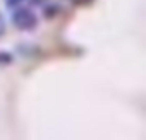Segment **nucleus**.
<instances>
[{
  "instance_id": "nucleus-4",
  "label": "nucleus",
  "mask_w": 146,
  "mask_h": 140,
  "mask_svg": "<svg viewBox=\"0 0 146 140\" xmlns=\"http://www.w3.org/2000/svg\"><path fill=\"white\" fill-rule=\"evenodd\" d=\"M43 2H46V0H33V4H43Z\"/></svg>"
},
{
  "instance_id": "nucleus-3",
  "label": "nucleus",
  "mask_w": 146,
  "mask_h": 140,
  "mask_svg": "<svg viewBox=\"0 0 146 140\" xmlns=\"http://www.w3.org/2000/svg\"><path fill=\"white\" fill-rule=\"evenodd\" d=\"M4 33V19H2V16H0V34Z\"/></svg>"
},
{
  "instance_id": "nucleus-2",
  "label": "nucleus",
  "mask_w": 146,
  "mask_h": 140,
  "mask_svg": "<svg viewBox=\"0 0 146 140\" xmlns=\"http://www.w3.org/2000/svg\"><path fill=\"white\" fill-rule=\"evenodd\" d=\"M23 2H26V0H5V5L9 9H17L19 5H23Z\"/></svg>"
},
{
  "instance_id": "nucleus-1",
  "label": "nucleus",
  "mask_w": 146,
  "mask_h": 140,
  "mask_svg": "<svg viewBox=\"0 0 146 140\" xmlns=\"http://www.w3.org/2000/svg\"><path fill=\"white\" fill-rule=\"evenodd\" d=\"M12 24L19 31H33L38 26L36 14L28 7H17L12 14Z\"/></svg>"
}]
</instances>
